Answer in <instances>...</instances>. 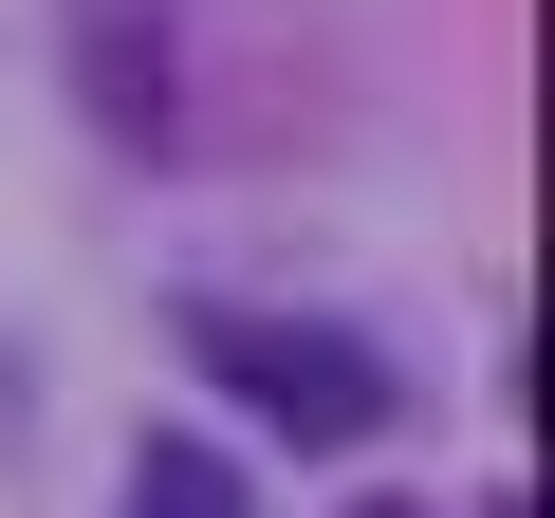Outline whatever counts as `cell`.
I'll return each mask as SVG.
<instances>
[{
	"mask_svg": "<svg viewBox=\"0 0 555 518\" xmlns=\"http://www.w3.org/2000/svg\"><path fill=\"white\" fill-rule=\"evenodd\" d=\"M167 334H185V371H204V389H241V407H259L278 444H315V463L389 444V407H408V389H389V352H371V334H334V315H259V297H185Z\"/></svg>",
	"mask_w": 555,
	"mask_h": 518,
	"instance_id": "obj_1",
	"label": "cell"
},
{
	"mask_svg": "<svg viewBox=\"0 0 555 518\" xmlns=\"http://www.w3.org/2000/svg\"><path fill=\"white\" fill-rule=\"evenodd\" d=\"M130 518H241V463H222L204 426H149V444H130Z\"/></svg>",
	"mask_w": 555,
	"mask_h": 518,
	"instance_id": "obj_2",
	"label": "cell"
}]
</instances>
